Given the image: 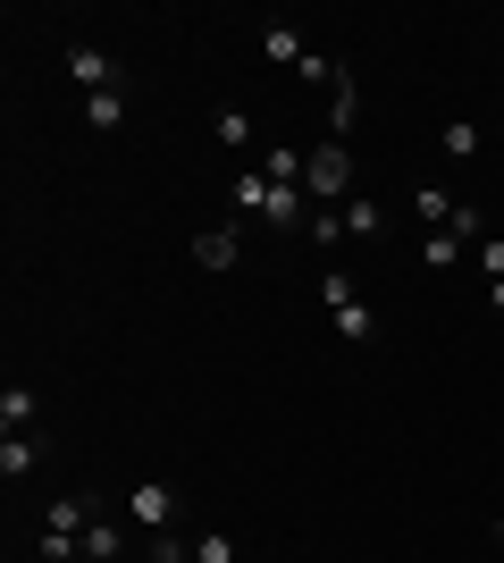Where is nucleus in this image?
<instances>
[{
	"label": "nucleus",
	"mask_w": 504,
	"mask_h": 563,
	"mask_svg": "<svg viewBox=\"0 0 504 563\" xmlns=\"http://www.w3.org/2000/svg\"><path fill=\"white\" fill-rule=\"evenodd\" d=\"M320 303H328V320H336V336H345V345H370V336H379V320H370V303L354 295V278H345V269H320Z\"/></svg>",
	"instance_id": "nucleus-3"
},
{
	"label": "nucleus",
	"mask_w": 504,
	"mask_h": 563,
	"mask_svg": "<svg viewBox=\"0 0 504 563\" xmlns=\"http://www.w3.org/2000/svg\"><path fill=\"white\" fill-rule=\"evenodd\" d=\"M211 135H219V152H253V110L219 101V110H211Z\"/></svg>",
	"instance_id": "nucleus-10"
},
{
	"label": "nucleus",
	"mask_w": 504,
	"mask_h": 563,
	"mask_svg": "<svg viewBox=\"0 0 504 563\" xmlns=\"http://www.w3.org/2000/svg\"><path fill=\"white\" fill-rule=\"evenodd\" d=\"M437 152H446V161H480L488 126H480V118H446V126H437Z\"/></svg>",
	"instance_id": "nucleus-7"
},
{
	"label": "nucleus",
	"mask_w": 504,
	"mask_h": 563,
	"mask_svg": "<svg viewBox=\"0 0 504 563\" xmlns=\"http://www.w3.org/2000/svg\"><path fill=\"white\" fill-rule=\"evenodd\" d=\"M412 211H421V235H429V228H446V219H455L462 202H455L446 186H421V194H412Z\"/></svg>",
	"instance_id": "nucleus-18"
},
{
	"label": "nucleus",
	"mask_w": 504,
	"mask_h": 563,
	"mask_svg": "<svg viewBox=\"0 0 504 563\" xmlns=\"http://www.w3.org/2000/svg\"><path fill=\"white\" fill-rule=\"evenodd\" d=\"M462 253H471V244H462L455 228H429V235H421V261H429V269H455Z\"/></svg>",
	"instance_id": "nucleus-19"
},
{
	"label": "nucleus",
	"mask_w": 504,
	"mask_h": 563,
	"mask_svg": "<svg viewBox=\"0 0 504 563\" xmlns=\"http://www.w3.org/2000/svg\"><path fill=\"white\" fill-rule=\"evenodd\" d=\"M269 194H278V186L261 177V161H244V168H236V211H244V219H269Z\"/></svg>",
	"instance_id": "nucleus-13"
},
{
	"label": "nucleus",
	"mask_w": 504,
	"mask_h": 563,
	"mask_svg": "<svg viewBox=\"0 0 504 563\" xmlns=\"http://www.w3.org/2000/svg\"><path fill=\"white\" fill-rule=\"evenodd\" d=\"M303 194H312V211H345V202H354V152H345L336 135H320V143H312Z\"/></svg>",
	"instance_id": "nucleus-1"
},
{
	"label": "nucleus",
	"mask_w": 504,
	"mask_h": 563,
	"mask_svg": "<svg viewBox=\"0 0 504 563\" xmlns=\"http://www.w3.org/2000/svg\"><path fill=\"white\" fill-rule=\"evenodd\" d=\"M261 51L278 59V68H303V59H312V43H303L294 25H261Z\"/></svg>",
	"instance_id": "nucleus-15"
},
{
	"label": "nucleus",
	"mask_w": 504,
	"mask_h": 563,
	"mask_svg": "<svg viewBox=\"0 0 504 563\" xmlns=\"http://www.w3.org/2000/svg\"><path fill=\"white\" fill-rule=\"evenodd\" d=\"M193 563H236V539H227V530H202V539H193Z\"/></svg>",
	"instance_id": "nucleus-21"
},
{
	"label": "nucleus",
	"mask_w": 504,
	"mask_h": 563,
	"mask_svg": "<svg viewBox=\"0 0 504 563\" xmlns=\"http://www.w3.org/2000/svg\"><path fill=\"white\" fill-rule=\"evenodd\" d=\"M34 421H43V396H34L25 378H9V387H0V429H9V438H25Z\"/></svg>",
	"instance_id": "nucleus-6"
},
{
	"label": "nucleus",
	"mask_w": 504,
	"mask_h": 563,
	"mask_svg": "<svg viewBox=\"0 0 504 563\" xmlns=\"http://www.w3.org/2000/svg\"><path fill=\"white\" fill-rule=\"evenodd\" d=\"M85 126H93V135H119L126 126V85L119 93H85Z\"/></svg>",
	"instance_id": "nucleus-14"
},
{
	"label": "nucleus",
	"mask_w": 504,
	"mask_h": 563,
	"mask_svg": "<svg viewBox=\"0 0 504 563\" xmlns=\"http://www.w3.org/2000/svg\"><path fill=\"white\" fill-rule=\"evenodd\" d=\"M85 521H93L85 496H51V505H43V530H34L43 563H76V555H85Z\"/></svg>",
	"instance_id": "nucleus-2"
},
{
	"label": "nucleus",
	"mask_w": 504,
	"mask_h": 563,
	"mask_svg": "<svg viewBox=\"0 0 504 563\" xmlns=\"http://www.w3.org/2000/svg\"><path fill=\"white\" fill-rule=\"evenodd\" d=\"M85 555H93V563H119L126 555V521L93 514V521H85Z\"/></svg>",
	"instance_id": "nucleus-12"
},
{
	"label": "nucleus",
	"mask_w": 504,
	"mask_h": 563,
	"mask_svg": "<svg viewBox=\"0 0 504 563\" xmlns=\"http://www.w3.org/2000/svg\"><path fill=\"white\" fill-rule=\"evenodd\" d=\"M126 521H135L144 539H160L168 521H177V488H168V479H144V488H126Z\"/></svg>",
	"instance_id": "nucleus-4"
},
{
	"label": "nucleus",
	"mask_w": 504,
	"mask_h": 563,
	"mask_svg": "<svg viewBox=\"0 0 504 563\" xmlns=\"http://www.w3.org/2000/svg\"><path fill=\"white\" fill-rule=\"evenodd\" d=\"M488 311H504V278H496V286H488Z\"/></svg>",
	"instance_id": "nucleus-22"
},
{
	"label": "nucleus",
	"mask_w": 504,
	"mask_h": 563,
	"mask_svg": "<svg viewBox=\"0 0 504 563\" xmlns=\"http://www.w3.org/2000/svg\"><path fill=\"white\" fill-rule=\"evenodd\" d=\"M68 76L85 85V93H119V59L101 43H68Z\"/></svg>",
	"instance_id": "nucleus-5"
},
{
	"label": "nucleus",
	"mask_w": 504,
	"mask_h": 563,
	"mask_svg": "<svg viewBox=\"0 0 504 563\" xmlns=\"http://www.w3.org/2000/svg\"><path fill=\"white\" fill-rule=\"evenodd\" d=\"M303 168H312V152H287V143L261 152V177H269V186H303Z\"/></svg>",
	"instance_id": "nucleus-17"
},
{
	"label": "nucleus",
	"mask_w": 504,
	"mask_h": 563,
	"mask_svg": "<svg viewBox=\"0 0 504 563\" xmlns=\"http://www.w3.org/2000/svg\"><path fill=\"white\" fill-rule=\"evenodd\" d=\"M488 530H496V547H504V514H496V521H488Z\"/></svg>",
	"instance_id": "nucleus-23"
},
{
	"label": "nucleus",
	"mask_w": 504,
	"mask_h": 563,
	"mask_svg": "<svg viewBox=\"0 0 504 563\" xmlns=\"http://www.w3.org/2000/svg\"><path fill=\"white\" fill-rule=\"evenodd\" d=\"M471 261H480V278H488V286H496V278H504V235H496V228H488V235H480V244H471Z\"/></svg>",
	"instance_id": "nucleus-20"
},
{
	"label": "nucleus",
	"mask_w": 504,
	"mask_h": 563,
	"mask_svg": "<svg viewBox=\"0 0 504 563\" xmlns=\"http://www.w3.org/2000/svg\"><path fill=\"white\" fill-rule=\"evenodd\" d=\"M193 261H202V269H236V261H244V235L236 228H202V235H193Z\"/></svg>",
	"instance_id": "nucleus-9"
},
{
	"label": "nucleus",
	"mask_w": 504,
	"mask_h": 563,
	"mask_svg": "<svg viewBox=\"0 0 504 563\" xmlns=\"http://www.w3.org/2000/svg\"><path fill=\"white\" fill-rule=\"evenodd\" d=\"M354 118H361V93H354V68H345V76H336V101H328V135L345 143V135H354Z\"/></svg>",
	"instance_id": "nucleus-16"
},
{
	"label": "nucleus",
	"mask_w": 504,
	"mask_h": 563,
	"mask_svg": "<svg viewBox=\"0 0 504 563\" xmlns=\"http://www.w3.org/2000/svg\"><path fill=\"white\" fill-rule=\"evenodd\" d=\"M345 235H354V244H370V235H387V211H379V194H354V202H345Z\"/></svg>",
	"instance_id": "nucleus-11"
},
{
	"label": "nucleus",
	"mask_w": 504,
	"mask_h": 563,
	"mask_svg": "<svg viewBox=\"0 0 504 563\" xmlns=\"http://www.w3.org/2000/svg\"><path fill=\"white\" fill-rule=\"evenodd\" d=\"M34 471H43V438H34V429H25V438H0V479H9V488L34 479Z\"/></svg>",
	"instance_id": "nucleus-8"
}]
</instances>
